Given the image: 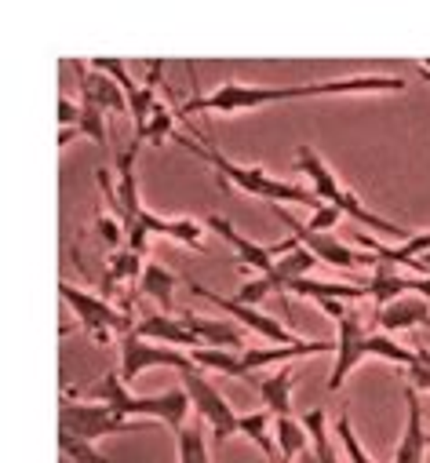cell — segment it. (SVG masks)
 <instances>
[{
	"instance_id": "8992f818",
	"label": "cell",
	"mask_w": 430,
	"mask_h": 463,
	"mask_svg": "<svg viewBox=\"0 0 430 463\" xmlns=\"http://www.w3.org/2000/svg\"><path fill=\"white\" fill-rule=\"evenodd\" d=\"M182 376V387H186V394H190V402H193V412H197V420H204L208 427H211V434H215V441H230L234 434H238V412L230 409V402L215 391L208 380H204V373L193 365V369H186V373H179Z\"/></svg>"
},
{
	"instance_id": "cb8c5ba5",
	"label": "cell",
	"mask_w": 430,
	"mask_h": 463,
	"mask_svg": "<svg viewBox=\"0 0 430 463\" xmlns=\"http://www.w3.org/2000/svg\"><path fill=\"white\" fill-rule=\"evenodd\" d=\"M303 427L310 434V449L317 456V463H340V452L332 445V430H329V420H325V409H310L303 416Z\"/></svg>"
},
{
	"instance_id": "ba28073f",
	"label": "cell",
	"mask_w": 430,
	"mask_h": 463,
	"mask_svg": "<svg viewBox=\"0 0 430 463\" xmlns=\"http://www.w3.org/2000/svg\"><path fill=\"white\" fill-rule=\"evenodd\" d=\"M369 358V332L361 325L358 307H347V314L340 317V339H336V365L329 376V391H340L347 383V376Z\"/></svg>"
},
{
	"instance_id": "836d02e7",
	"label": "cell",
	"mask_w": 430,
	"mask_h": 463,
	"mask_svg": "<svg viewBox=\"0 0 430 463\" xmlns=\"http://www.w3.org/2000/svg\"><path fill=\"white\" fill-rule=\"evenodd\" d=\"M91 66H95V70H102V73H110V77H114V80L125 88V95H128V99H132V95L143 88V84H136V80L128 77V66H125L121 59H95Z\"/></svg>"
},
{
	"instance_id": "f1b7e54d",
	"label": "cell",
	"mask_w": 430,
	"mask_h": 463,
	"mask_svg": "<svg viewBox=\"0 0 430 463\" xmlns=\"http://www.w3.org/2000/svg\"><path fill=\"white\" fill-rule=\"evenodd\" d=\"M146 267H143V256L139 252H114L110 256V274H106V285H121V281H136V274H143Z\"/></svg>"
},
{
	"instance_id": "83f0119b",
	"label": "cell",
	"mask_w": 430,
	"mask_h": 463,
	"mask_svg": "<svg viewBox=\"0 0 430 463\" xmlns=\"http://www.w3.org/2000/svg\"><path fill=\"white\" fill-rule=\"evenodd\" d=\"M143 292L150 299H157L164 310H172V296H175V274L164 270L161 263H146L143 270Z\"/></svg>"
},
{
	"instance_id": "30bf717a",
	"label": "cell",
	"mask_w": 430,
	"mask_h": 463,
	"mask_svg": "<svg viewBox=\"0 0 430 463\" xmlns=\"http://www.w3.org/2000/svg\"><path fill=\"white\" fill-rule=\"evenodd\" d=\"M274 212H277V219L292 230V238H295L303 249H310L321 263H329V267H336V270H358L361 263H369V256H358V252H354V249H347L336 234H313V230H306L299 219H292L281 204H277Z\"/></svg>"
},
{
	"instance_id": "d6986e66",
	"label": "cell",
	"mask_w": 430,
	"mask_h": 463,
	"mask_svg": "<svg viewBox=\"0 0 430 463\" xmlns=\"http://www.w3.org/2000/svg\"><path fill=\"white\" fill-rule=\"evenodd\" d=\"M186 321V328L204 343V346H223V351H245V335L238 325L230 321H215V317H197L193 310L190 314H179Z\"/></svg>"
},
{
	"instance_id": "ab89813d",
	"label": "cell",
	"mask_w": 430,
	"mask_h": 463,
	"mask_svg": "<svg viewBox=\"0 0 430 463\" xmlns=\"http://www.w3.org/2000/svg\"><path fill=\"white\" fill-rule=\"evenodd\" d=\"M426 445H430V434H426Z\"/></svg>"
},
{
	"instance_id": "484cf974",
	"label": "cell",
	"mask_w": 430,
	"mask_h": 463,
	"mask_svg": "<svg viewBox=\"0 0 430 463\" xmlns=\"http://www.w3.org/2000/svg\"><path fill=\"white\" fill-rule=\"evenodd\" d=\"M190 358H193L197 369H211V373H223V376H238V380H245L241 351H223V346H197V351H190Z\"/></svg>"
},
{
	"instance_id": "d6a6232c",
	"label": "cell",
	"mask_w": 430,
	"mask_h": 463,
	"mask_svg": "<svg viewBox=\"0 0 430 463\" xmlns=\"http://www.w3.org/2000/svg\"><path fill=\"white\" fill-rule=\"evenodd\" d=\"M336 430H340V441H343V449H347V459H351V463H372V456L361 449V441H358V434H354V427H351V416H347V412L336 420Z\"/></svg>"
},
{
	"instance_id": "44dd1931",
	"label": "cell",
	"mask_w": 430,
	"mask_h": 463,
	"mask_svg": "<svg viewBox=\"0 0 430 463\" xmlns=\"http://www.w3.org/2000/svg\"><path fill=\"white\" fill-rule=\"evenodd\" d=\"M401 296H408V278L397 274V267H390V263H376V274L369 278V299L376 303V310Z\"/></svg>"
},
{
	"instance_id": "4dcf8cb0",
	"label": "cell",
	"mask_w": 430,
	"mask_h": 463,
	"mask_svg": "<svg viewBox=\"0 0 430 463\" xmlns=\"http://www.w3.org/2000/svg\"><path fill=\"white\" fill-rule=\"evenodd\" d=\"M59 449H62V456L73 459V463H110L106 456L95 452L91 441H80V438H70V434H59Z\"/></svg>"
},
{
	"instance_id": "277c9868",
	"label": "cell",
	"mask_w": 430,
	"mask_h": 463,
	"mask_svg": "<svg viewBox=\"0 0 430 463\" xmlns=\"http://www.w3.org/2000/svg\"><path fill=\"white\" fill-rule=\"evenodd\" d=\"M59 434H70V438H80V441H98L106 434H125V430H136V420L121 416L117 409L110 405H98V402H62L59 409Z\"/></svg>"
},
{
	"instance_id": "4316f807",
	"label": "cell",
	"mask_w": 430,
	"mask_h": 463,
	"mask_svg": "<svg viewBox=\"0 0 430 463\" xmlns=\"http://www.w3.org/2000/svg\"><path fill=\"white\" fill-rule=\"evenodd\" d=\"M204 420H193V427H179L175 430V445H179V463H211L208 445H204Z\"/></svg>"
},
{
	"instance_id": "4fadbf2b",
	"label": "cell",
	"mask_w": 430,
	"mask_h": 463,
	"mask_svg": "<svg viewBox=\"0 0 430 463\" xmlns=\"http://www.w3.org/2000/svg\"><path fill=\"white\" fill-rule=\"evenodd\" d=\"M313 354H336V343H299V346H252V351H241V369H245V380H256L259 369L266 365H277V362H292V358H313Z\"/></svg>"
},
{
	"instance_id": "7402d4cb",
	"label": "cell",
	"mask_w": 430,
	"mask_h": 463,
	"mask_svg": "<svg viewBox=\"0 0 430 463\" xmlns=\"http://www.w3.org/2000/svg\"><path fill=\"white\" fill-rule=\"evenodd\" d=\"M77 398H88V402H98V405H110V409H121L132 394H128V383L121 380V373H102L98 380L84 383L77 391Z\"/></svg>"
},
{
	"instance_id": "d4e9b609",
	"label": "cell",
	"mask_w": 430,
	"mask_h": 463,
	"mask_svg": "<svg viewBox=\"0 0 430 463\" xmlns=\"http://www.w3.org/2000/svg\"><path fill=\"white\" fill-rule=\"evenodd\" d=\"M274 438H277V449H281V463H295L306 449H310V434L303 423H295L292 416H274Z\"/></svg>"
},
{
	"instance_id": "8fae6325",
	"label": "cell",
	"mask_w": 430,
	"mask_h": 463,
	"mask_svg": "<svg viewBox=\"0 0 430 463\" xmlns=\"http://www.w3.org/2000/svg\"><path fill=\"white\" fill-rule=\"evenodd\" d=\"M190 394H186V387H172V391H164V394H150V398H128L117 412L121 416H128V420H136V416H143V420H161V423H168L172 430H179V427H186V412H190Z\"/></svg>"
},
{
	"instance_id": "7c38bea8",
	"label": "cell",
	"mask_w": 430,
	"mask_h": 463,
	"mask_svg": "<svg viewBox=\"0 0 430 463\" xmlns=\"http://www.w3.org/2000/svg\"><path fill=\"white\" fill-rule=\"evenodd\" d=\"M208 226L234 249V263L259 270V278L274 274V267H277V260H281V256L274 252V245H256V241H248L245 234H238V230H234V222L223 219V215H208Z\"/></svg>"
},
{
	"instance_id": "2e32d148",
	"label": "cell",
	"mask_w": 430,
	"mask_h": 463,
	"mask_svg": "<svg viewBox=\"0 0 430 463\" xmlns=\"http://www.w3.org/2000/svg\"><path fill=\"white\" fill-rule=\"evenodd\" d=\"M372 317H376V325L383 332H405V328H423V325L430 328V299H423V296H401V299L379 307Z\"/></svg>"
},
{
	"instance_id": "5b68a950",
	"label": "cell",
	"mask_w": 430,
	"mask_h": 463,
	"mask_svg": "<svg viewBox=\"0 0 430 463\" xmlns=\"http://www.w3.org/2000/svg\"><path fill=\"white\" fill-rule=\"evenodd\" d=\"M59 296L70 303V310L77 314V325L91 335V339H98V343H106L114 332H121V335H128L136 325H132V317L128 314H121V310H114L106 299H98V296H91V292H80V288H73L70 281H62L59 285Z\"/></svg>"
},
{
	"instance_id": "e0dca14e",
	"label": "cell",
	"mask_w": 430,
	"mask_h": 463,
	"mask_svg": "<svg viewBox=\"0 0 430 463\" xmlns=\"http://www.w3.org/2000/svg\"><path fill=\"white\" fill-rule=\"evenodd\" d=\"M365 249H372L376 256H369V263H390V267H408V270H416L419 274V260L423 256H430V234H408L401 245H379V241H372L369 234H361L358 238Z\"/></svg>"
},
{
	"instance_id": "f546056e",
	"label": "cell",
	"mask_w": 430,
	"mask_h": 463,
	"mask_svg": "<svg viewBox=\"0 0 430 463\" xmlns=\"http://www.w3.org/2000/svg\"><path fill=\"white\" fill-rule=\"evenodd\" d=\"M172 136V113L157 102L154 109H150V118H146V125L143 128H136V139H146V143H154V146H161L164 139Z\"/></svg>"
},
{
	"instance_id": "9a60e30c",
	"label": "cell",
	"mask_w": 430,
	"mask_h": 463,
	"mask_svg": "<svg viewBox=\"0 0 430 463\" xmlns=\"http://www.w3.org/2000/svg\"><path fill=\"white\" fill-rule=\"evenodd\" d=\"M136 335L143 339H154V343H164V346H179V351H197V335L186 328V321L179 314H146L143 321H136L132 328Z\"/></svg>"
},
{
	"instance_id": "6da1fadb",
	"label": "cell",
	"mask_w": 430,
	"mask_h": 463,
	"mask_svg": "<svg viewBox=\"0 0 430 463\" xmlns=\"http://www.w3.org/2000/svg\"><path fill=\"white\" fill-rule=\"evenodd\" d=\"M372 91H405L401 77L390 73H361L343 80H317V84H241L227 80L211 95H197L186 102V113L193 109H215V113H241V109H263L270 102H292L306 95H372Z\"/></svg>"
},
{
	"instance_id": "52a82bcc",
	"label": "cell",
	"mask_w": 430,
	"mask_h": 463,
	"mask_svg": "<svg viewBox=\"0 0 430 463\" xmlns=\"http://www.w3.org/2000/svg\"><path fill=\"white\" fill-rule=\"evenodd\" d=\"M179 369V373H186V369H193V358H190V351H179V346H164V343H154V339H143V335H136V332H128V335H121V380L125 383H132L136 376H143L146 369Z\"/></svg>"
},
{
	"instance_id": "f35d334b",
	"label": "cell",
	"mask_w": 430,
	"mask_h": 463,
	"mask_svg": "<svg viewBox=\"0 0 430 463\" xmlns=\"http://www.w3.org/2000/svg\"><path fill=\"white\" fill-rule=\"evenodd\" d=\"M416 70H419V77L430 84V62H416Z\"/></svg>"
},
{
	"instance_id": "8d00e7d4",
	"label": "cell",
	"mask_w": 430,
	"mask_h": 463,
	"mask_svg": "<svg viewBox=\"0 0 430 463\" xmlns=\"http://www.w3.org/2000/svg\"><path fill=\"white\" fill-rule=\"evenodd\" d=\"M59 125L62 128H80V106H73V99H59Z\"/></svg>"
},
{
	"instance_id": "9c48e42d",
	"label": "cell",
	"mask_w": 430,
	"mask_h": 463,
	"mask_svg": "<svg viewBox=\"0 0 430 463\" xmlns=\"http://www.w3.org/2000/svg\"><path fill=\"white\" fill-rule=\"evenodd\" d=\"M190 292L201 296V299H208V303H215L223 314H234L241 325H248L252 332H259L263 339H270V343H277V346H299V343H303V339L292 335L277 317H270V314H263V310H256V307H245V303H238V299H227V296L211 292V288H204V285H197V281H190Z\"/></svg>"
},
{
	"instance_id": "1f68e13d",
	"label": "cell",
	"mask_w": 430,
	"mask_h": 463,
	"mask_svg": "<svg viewBox=\"0 0 430 463\" xmlns=\"http://www.w3.org/2000/svg\"><path fill=\"white\" fill-rule=\"evenodd\" d=\"M80 132H84L95 146H106V113H102L98 106L80 102Z\"/></svg>"
},
{
	"instance_id": "e575fe53",
	"label": "cell",
	"mask_w": 430,
	"mask_h": 463,
	"mask_svg": "<svg viewBox=\"0 0 430 463\" xmlns=\"http://www.w3.org/2000/svg\"><path fill=\"white\" fill-rule=\"evenodd\" d=\"M98 238H102V245L106 249H114V252H121V238H128L125 234V222L117 219V215H98Z\"/></svg>"
},
{
	"instance_id": "603a6c76",
	"label": "cell",
	"mask_w": 430,
	"mask_h": 463,
	"mask_svg": "<svg viewBox=\"0 0 430 463\" xmlns=\"http://www.w3.org/2000/svg\"><path fill=\"white\" fill-rule=\"evenodd\" d=\"M292 383H295L292 369H281V373L259 380V398L266 402V412H274L277 420L292 416Z\"/></svg>"
},
{
	"instance_id": "d590c367",
	"label": "cell",
	"mask_w": 430,
	"mask_h": 463,
	"mask_svg": "<svg viewBox=\"0 0 430 463\" xmlns=\"http://www.w3.org/2000/svg\"><path fill=\"white\" fill-rule=\"evenodd\" d=\"M340 215H343L340 208L321 204V208H317L303 226H306V230H313V234H332V226H340Z\"/></svg>"
},
{
	"instance_id": "74e56055",
	"label": "cell",
	"mask_w": 430,
	"mask_h": 463,
	"mask_svg": "<svg viewBox=\"0 0 430 463\" xmlns=\"http://www.w3.org/2000/svg\"><path fill=\"white\" fill-rule=\"evenodd\" d=\"M77 132H80V128H62V132H59V146H66V143H70Z\"/></svg>"
},
{
	"instance_id": "ffe728a7",
	"label": "cell",
	"mask_w": 430,
	"mask_h": 463,
	"mask_svg": "<svg viewBox=\"0 0 430 463\" xmlns=\"http://www.w3.org/2000/svg\"><path fill=\"white\" fill-rule=\"evenodd\" d=\"M238 434H245L252 445H259L266 452V459L281 463V449H277V438H274V412H248L238 420Z\"/></svg>"
},
{
	"instance_id": "ac0fdd59",
	"label": "cell",
	"mask_w": 430,
	"mask_h": 463,
	"mask_svg": "<svg viewBox=\"0 0 430 463\" xmlns=\"http://www.w3.org/2000/svg\"><path fill=\"white\" fill-rule=\"evenodd\" d=\"M405 405H408V423H405V434L397 441L394 463H423V456H426V430H423V402H419L416 387H405Z\"/></svg>"
},
{
	"instance_id": "3957f363",
	"label": "cell",
	"mask_w": 430,
	"mask_h": 463,
	"mask_svg": "<svg viewBox=\"0 0 430 463\" xmlns=\"http://www.w3.org/2000/svg\"><path fill=\"white\" fill-rule=\"evenodd\" d=\"M295 172H303V175L310 179V190L317 194V201H321V204L340 208L343 215H351L354 222H361V226L376 230V234H383V238H405V230H401L397 222H390V219L376 215L372 208H365V204H361V197H358L354 190H347V186L336 179V172L325 165V157H321L317 150L299 146V150H295Z\"/></svg>"
},
{
	"instance_id": "5bb4252c",
	"label": "cell",
	"mask_w": 430,
	"mask_h": 463,
	"mask_svg": "<svg viewBox=\"0 0 430 463\" xmlns=\"http://www.w3.org/2000/svg\"><path fill=\"white\" fill-rule=\"evenodd\" d=\"M77 73H80V102H88V106H98L102 113H121V109H128V95H125V88L110 77V73H102V70H88V66H77Z\"/></svg>"
},
{
	"instance_id": "7a4b0ae2",
	"label": "cell",
	"mask_w": 430,
	"mask_h": 463,
	"mask_svg": "<svg viewBox=\"0 0 430 463\" xmlns=\"http://www.w3.org/2000/svg\"><path fill=\"white\" fill-rule=\"evenodd\" d=\"M172 139H175L186 154H193V157L208 161V165L215 168V175H220V183L234 186V190H241V194H252V197H263V201H274V204H281V201L310 204L313 212L321 208L317 194H313V190H306V186H295V183H288V179H274L266 168H256V165H238V161L223 157L220 150L193 143V136H172Z\"/></svg>"
}]
</instances>
